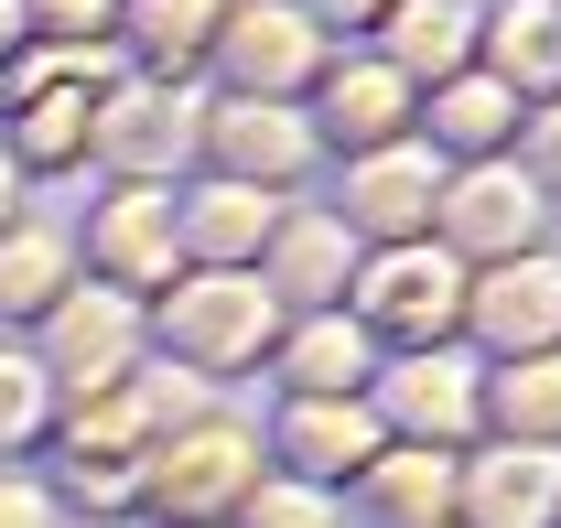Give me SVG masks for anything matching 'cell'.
I'll use <instances>...</instances> for the list:
<instances>
[{
	"mask_svg": "<svg viewBox=\"0 0 561 528\" xmlns=\"http://www.w3.org/2000/svg\"><path fill=\"white\" fill-rule=\"evenodd\" d=\"M486 55H496V87H507V97H518V87H561V11H551V0L496 11Z\"/></svg>",
	"mask_w": 561,
	"mask_h": 528,
	"instance_id": "24",
	"label": "cell"
},
{
	"mask_svg": "<svg viewBox=\"0 0 561 528\" xmlns=\"http://www.w3.org/2000/svg\"><path fill=\"white\" fill-rule=\"evenodd\" d=\"M260 474H271L260 432L227 421V410H206V421H184V432H162V443L140 454V518H162V528H227L238 507H249Z\"/></svg>",
	"mask_w": 561,
	"mask_h": 528,
	"instance_id": "2",
	"label": "cell"
},
{
	"mask_svg": "<svg viewBox=\"0 0 561 528\" xmlns=\"http://www.w3.org/2000/svg\"><path fill=\"white\" fill-rule=\"evenodd\" d=\"M195 140H206V162L227 173V184H260V195H291V184L313 173V151H324L291 97H227Z\"/></svg>",
	"mask_w": 561,
	"mask_h": 528,
	"instance_id": "10",
	"label": "cell"
},
{
	"mask_svg": "<svg viewBox=\"0 0 561 528\" xmlns=\"http://www.w3.org/2000/svg\"><path fill=\"white\" fill-rule=\"evenodd\" d=\"M227 528H346V507H335L324 485H302V474H260L249 507H238Z\"/></svg>",
	"mask_w": 561,
	"mask_h": 528,
	"instance_id": "26",
	"label": "cell"
},
{
	"mask_svg": "<svg viewBox=\"0 0 561 528\" xmlns=\"http://www.w3.org/2000/svg\"><path fill=\"white\" fill-rule=\"evenodd\" d=\"M173 269H184V249H173V184H119V195L87 216V280L151 302Z\"/></svg>",
	"mask_w": 561,
	"mask_h": 528,
	"instance_id": "12",
	"label": "cell"
},
{
	"mask_svg": "<svg viewBox=\"0 0 561 528\" xmlns=\"http://www.w3.org/2000/svg\"><path fill=\"white\" fill-rule=\"evenodd\" d=\"M22 33H33V11H22V0H0V55H11Z\"/></svg>",
	"mask_w": 561,
	"mask_h": 528,
	"instance_id": "31",
	"label": "cell"
},
{
	"mask_svg": "<svg viewBox=\"0 0 561 528\" xmlns=\"http://www.w3.org/2000/svg\"><path fill=\"white\" fill-rule=\"evenodd\" d=\"M11 205H22V173H11V151H0V227H11Z\"/></svg>",
	"mask_w": 561,
	"mask_h": 528,
	"instance_id": "32",
	"label": "cell"
},
{
	"mask_svg": "<svg viewBox=\"0 0 561 528\" xmlns=\"http://www.w3.org/2000/svg\"><path fill=\"white\" fill-rule=\"evenodd\" d=\"M356 507H367L378 528H454V454L389 443V454L356 474Z\"/></svg>",
	"mask_w": 561,
	"mask_h": 528,
	"instance_id": "19",
	"label": "cell"
},
{
	"mask_svg": "<svg viewBox=\"0 0 561 528\" xmlns=\"http://www.w3.org/2000/svg\"><path fill=\"white\" fill-rule=\"evenodd\" d=\"M432 195H443V162L421 140H389V151H356L346 162L335 227H346L356 249H400V238H432Z\"/></svg>",
	"mask_w": 561,
	"mask_h": 528,
	"instance_id": "11",
	"label": "cell"
},
{
	"mask_svg": "<svg viewBox=\"0 0 561 528\" xmlns=\"http://www.w3.org/2000/svg\"><path fill=\"white\" fill-rule=\"evenodd\" d=\"M280 205H291V195L227 184V173H206L195 195H173V249H184V269H260Z\"/></svg>",
	"mask_w": 561,
	"mask_h": 528,
	"instance_id": "15",
	"label": "cell"
},
{
	"mask_svg": "<svg viewBox=\"0 0 561 528\" xmlns=\"http://www.w3.org/2000/svg\"><path fill=\"white\" fill-rule=\"evenodd\" d=\"M346 313L378 356H411V345H465V260L432 249V238H400V249H356Z\"/></svg>",
	"mask_w": 561,
	"mask_h": 528,
	"instance_id": "3",
	"label": "cell"
},
{
	"mask_svg": "<svg viewBox=\"0 0 561 528\" xmlns=\"http://www.w3.org/2000/svg\"><path fill=\"white\" fill-rule=\"evenodd\" d=\"M465 11L454 0H389V76H465Z\"/></svg>",
	"mask_w": 561,
	"mask_h": 528,
	"instance_id": "23",
	"label": "cell"
},
{
	"mask_svg": "<svg viewBox=\"0 0 561 528\" xmlns=\"http://www.w3.org/2000/svg\"><path fill=\"white\" fill-rule=\"evenodd\" d=\"M313 11H346V22H356V11H389V0H313Z\"/></svg>",
	"mask_w": 561,
	"mask_h": 528,
	"instance_id": "33",
	"label": "cell"
},
{
	"mask_svg": "<svg viewBox=\"0 0 561 528\" xmlns=\"http://www.w3.org/2000/svg\"><path fill=\"white\" fill-rule=\"evenodd\" d=\"M0 528H66L55 485H44V474H11V463H0Z\"/></svg>",
	"mask_w": 561,
	"mask_h": 528,
	"instance_id": "29",
	"label": "cell"
},
{
	"mask_svg": "<svg viewBox=\"0 0 561 528\" xmlns=\"http://www.w3.org/2000/svg\"><path fill=\"white\" fill-rule=\"evenodd\" d=\"M140 44H151V55H195V44H216V0H140Z\"/></svg>",
	"mask_w": 561,
	"mask_h": 528,
	"instance_id": "27",
	"label": "cell"
},
{
	"mask_svg": "<svg viewBox=\"0 0 561 528\" xmlns=\"http://www.w3.org/2000/svg\"><path fill=\"white\" fill-rule=\"evenodd\" d=\"M540 227H551V205H540V184H529L507 151H496V162H454L443 195H432V249H454L465 269L518 260V249H551Z\"/></svg>",
	"mask_w": 561,
	"mask_h": 528,
	"instance_id": "6",
	"label": "cell"
},
{
	"mask_svg": "<svg viewBox=\"0 0 561 528\" xmlns=\"http://www.w3.org/2000/svg\"><path fill=\"white\" fill-rule=\"evenodd\" d=\"M140 356H151V302L140 291H108V280H66L33 324V367L55 378V399H98L119 389Z\"/></svg>",
	"mask_w": 561,
	"mask_h": 528,
	"instance_id": "4",
	"label": "cell"
},
{
	"mask_svg": "<svg viewBox=\"0 0 561 528\" xmlns=\"http://www.w3.org/2000/svg\"><path fill=\"white\" fill-rule=\"evenodd\" d=\"M529 184H540V205H561V97L551 108H518V151H507Z\"/></svg>",
	"mask_w": 561,
	"mask_h": 528,
	"instance_id": "28",
	"label": "cell"
},
{
	"mask_svg": "<svg viewBox=\"0 0 561 528\" xmlns=\"http://www.w3.org/2000/svg\"><path fill=\"white\" fill-rule=\"evenodd\" d=\"M271 474H302V485H324V496H346L367 463L389 454V432H378V410L367 399H280L271 421Z\"/></svg>",
	"mask_w": 561,
	"mask_h": 528,
	"instance_id": "9",
	"label": "cell"
},
{
	"mask_svg": "<svg viewBox=\"0 0 561 528\" xmlns=\"http://www.w3.org/2000/svg\"><path fill=\"white\" fill-rule=\"evenodd\" d=\"M108 22V0H44V33H66L76 55H87V33Z\"/></svg>",
	"mask_w": 561,
	"mask_h": 528,
	"instance_id": "30",
	"label": "cell"
},
{
	"mask_svg": "<svg viewBox=\"0 0 561 528\" xmlns=\"http://www.w3.org/2000/svg\"><path fill=\"white\" fill-rule=\"evenodd\" d=\"M271 367H280V399H367L378 378V345L356 334V313H280L271 334Z\"/></svg>",
	"mask_w": 561,
	"mask_h": 528,
	"instance_id": "16",
	"label": "cell"
},
{
	"mask_svg": "<svg viewBox=\"0 0 561 528\" xmlns=\"http://www.w3.org/2000/svg\"><path fill=\"white\" fill-rule=\"evenodd\" d=\"M465 334L486 345L476 367H507V356L561 345V249H518V260L465 269Z\"/></svg>",
	"mask_w": 561,
	"mask_h": 528,
	"instance_id": "7",
	"label": "cell"
},
{
	"mask_svg": "<svg viewBox=\"0 0 561 528\" xmlns=\"http://www.w3.org/2000/svg\"><path fill=\"white\" fill-rule=\"evenodd\" d=\"M195 97H173V87H119L108 108H87V151L119 173V184H173V162L195 151Z\"/></svg>",
	"mask_w": 561,
	"mask_h": 528,
	"instance_id": "13",
	"label": "cell"
},
{
	"mask_svg": "<svg viewBox=\"0 0 561 528\" xmlns=\"http://www.w3.org/2000/svg\"><path fill=\"white\" fill-rule=\"evenodd\" d=\"M76 280V238L55 216H11L0 227V324H44V302Z\"/></svg>",
	"mask_w": 561,
	"mask_h": 528,
	"instance_id": "21",
	"label": "cell"
},
{
	"mask_svg": "<svg viewBox=\"0 0 561 528\" xmlns=\"http://www.w3.org/2000/svg\"><path fill=\"white\" fill-rule=\"evenodd\" d=\"M280 334V302L260 269H173L162 291H151V345H162V367H184V378H238V367H260Z\"/></svg>",
	"mask_w": 561,
	"mask_h": 528,
	"instance_id": "1",
	"label": "cell"
},
{
	"mask_svg": "<svg viewBox=\"0 0 561 528\" xmlns=\"http://www.w3.org/2000/svg\"><path fill=\"white\" fill-rule=\"evenodd\" d=\"M486 432L496 443H561V345L486 367Z\"/></svg>",
	"mask_w": 561,
	"mask_h": 528,
	"instance_id": "22",
	"label": "cell"
},
{
	"mask_svg": "<svg viewBox=\"0 0 561 528\" xmlns=\"http://www.w3.org/2000/svg\"><path fill=\"white\" fill-rule=\"evenodd\" d=\"M454 528H561V443H465L454 454Z\"/></svg>",
	"mask_w": 561,
	"mask_h": 528,
	"instance_id": "8",
	"label": "cell"
},
{
	"mask_svg": "<svg viewBox=\"0 0 561 528\" xmlns=\"http://www.w3.org/2000/svg\"><path fill=\"white\" fill-rule=\"evenodd\" d=\"M367 410H378V432H389V443L465 454V443H486V367H476L465 345H411V356H378Z\"/></svg>",
	"mask_w": 561,
	"mask_h": 528,
	"instance_id": "5",
	"label": "cell"
},
{
	"mask_svg": "<svg viewBox=\"0 0 561 528\" xmlns=\"http://www.w3.org/2000/svg\"><path fill=\"white\" fill-rule=\"evenodd\" d=\"M313 140H346V162H356V151L411 140V76H389V66H335V76H324V130H313Z\"/></svg>",
	"mask_w": 561,
	"mask_h": 528,
	"instance_id": "20",
	"label": "cell"
},
{
	"mask_svg": "<svg viewBox=\"0 0 561 528\" xmlns=\"http://www.w3.org/2000/svg\"><path fill=\"white\" fill-rule=\"evenodd\" d=\"M260 280H271L280 313H335L356 280V238L335 227V205H280L271 249H260Z\"/></svg>",
	"mask_w": 561,
	"mask_h": 528,
	"instance_id": "14",
	"label": "cell"
},
{
	"mask_svg": "<svg viewBox=\"0 0 561 528\" xmlns=\"http://www.w3.org/2000/svg\"><path fill=\"white\" fill-rule=\"evenodd\" d=\"M518 140V97L496 87V76H443L432 87V130H421V151L454 173V162H496Z\"/></svg>",
	"mask_w": 561,
	"mask_h": 528,
	"instance_id": "18",
	"label": "cell"
},
{
	"mask_svg": "<svg viewBox=\"0 0 561 528\" xmlns=\"http://www.w3.org/2000/svg\"><path fill=\"white\" fill-rule=\"evenodd\" d=\"M216 55L238 76V97H291L302 76L324 66V44L302 33V11H238V22L216 33Z\"/></svg>",
	"mask_w": 561,
	"mask_h": 528,
	"instance_id": "17",
	"label": "cell"
},
{
	"mask_svg": "<svg viewBox=\"0 0 561 528\" xmlns=\"http://www.w3.org/2000/svg\"><path fill=\"white\" fill-rule=\"evenodd\" d=\"M55 421H66V399H55V378L33 367V345H0V463L33 454Z\"/></svg>",
	"mask_w": 561,
	"mask_h": 528,
	"instance_id": "25",
	"label": "cell"
}]
</instances>
